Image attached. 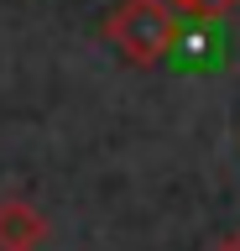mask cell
<instances>
[{
    "label": "cell",
    "mask_w": 240,
    "mask_h": 251,
    "mask_svg": "<svg viewBox=\"0 0 240 251\" xmlns=\"http://www.w3.org/2000/svg\"><path fill=\"white\" fill-rule=\"evenodd\" d=\"M105 42L136 68H157L177 47V5L173 0H120L105 16Z\"/></svg>",
    "instance_id": "1"
},
{
    "label": "cell",
    "mask_w": 240,
    "mask_h": 251,
    "mask_svg": "<svg viewBox=\"0 0 240 251\" xmlns=\"http://www.w3.org/2000/svg\"><path fill=\"white\" fill-rule=\"evenodd\" d=\"M47 241V215L21 194L0 199V251H42Z\"/></svg>",
    "instance_id": "2"
},
{
    "label": "cell",
    "mask_w": 240,
    "mask_h": 251,
    "mask_svg": "<svg viewBox=\"0 0 240 251\" xmlns=\"http://www.w3.org/2000/svg\"><path fill=\"white\" fill-rule=\"evenodd\" d=\"M177 16H193V21H224L240 0H173Z\"/></svg>",
    "instance_id": "3"
},
{
    "label": "cell",
    "mask_w": 240,
    "mask_h": 251,
    "mask_svg": "<svg viewBox=\"0 0 240 251\" xmlns=\"http://www.w3.org/2000/svg\"><path fill=\"white\" fill-rule=\"evenodd\" d=\"M214 251H240V230H230V235H219V246Z\"/></svg>",
    "instance_id": "4"
}]
</instances>
